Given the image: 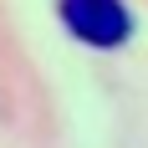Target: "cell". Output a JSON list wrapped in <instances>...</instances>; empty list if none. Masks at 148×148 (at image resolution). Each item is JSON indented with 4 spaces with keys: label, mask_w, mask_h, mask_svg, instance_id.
<instances>
[{
    "label": "cell",
    "mask_w": 148,
    "mask_h": 148,
    "mask_svg": "<svg viewBox=\"0 0 148 148\" xmlns=\"http://www.w3.org/2000/svg\"><path fill=\"white\" fill-rule=\"evenodd\" d=\"M61 21L82 46L97 51H118L133 36V15L123 0H61Z\"/></svg>",
    "instance_id": "obj_1"
}]
</instances>
